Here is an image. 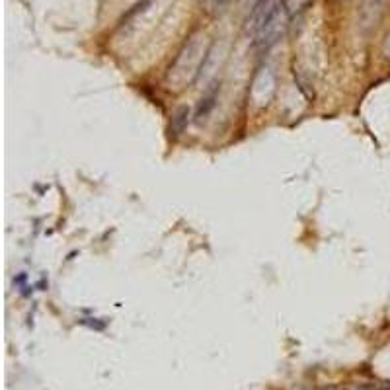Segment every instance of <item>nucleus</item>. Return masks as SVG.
<instances>
[{"label": "nucleus", "instance_id": "obj_4", "mask_svg": "<svg viewBox=\"0 0 390 390\" xmlns=\"http://www.w3.org/2000/svg\"><path fill=\"white\" fill-rule=\"evenodd\" d=\"M215 2V6H223V4H227L228 0H213Z\"/></svg>", "mask_w": 390, "mask_h": 390}, {"label": "nucleus", "instance_id": "obj_3", "mask_svg": "<svg viewBox=\"0 0 390 390\" xmlns=\"http://www.w3.org/2000/svg\"><path fill=\"white\" fill-rule=\"evenodd\" d=\"M172 123H174V127H172V133H174V135H180L182 131L186 129V125H188V107H180V109L176 111Z\"/></svg>", "mask_w": 390, "mask_h": 390}, {"label": "nucleus", "instance_id": "obj_1", "mask_svg": "<svg viewBox=\"0 0 390 390\" xmlns=\"http://www.w3.org/2000/svg\"><path fill=\"white\" fill-rule=\"evenodd\" d=\"M285 26H287L285 10H283V6L279 4V6H277V10L269 16V20L263 24V28L254 35V37H256V45H258V47H263V49L271 47V45H273V43H277V39L283 35Z\"/></svg>", "mask_w": 390, "mask_h": 390}, {"label": "nucleus", "instance_id": "obj_2", "mask_svg": "<svg viewBox=\"0 0 390 390\" xmlns=\"http://www.w3.org/2000/svg\"><path fill=\"white\" fill-rule=\"evenodd\" d=\"M215 99H217V88H211L205 96L201 98V103H199V107H197L195 117H197V119L207 117V115H209V111L215 107Z\"/></svg>", "mask_w": 390, "mask_h": 390}]
</instances>
